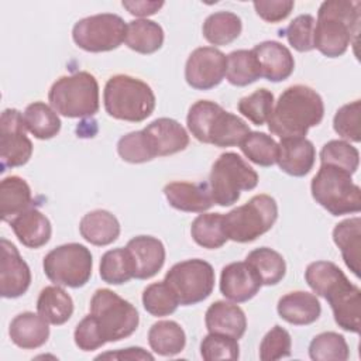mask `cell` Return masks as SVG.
Instances as JSON below:
<instances>
[{"label": "cell", "mask_w": 361, "mask_h": 361, "mask_svg": "<svg viewBox=\"0 0 361 361\" xmlns=\"http://www.w3.org/2000/svg\"><path fill=\"white\" fill-rule=\"evenodd\" d=\"M361 3L326 0L320 4L314 27V48L327 58H338L355 44L360 31Z\"/></svg>", "instance_id": "3957f363"}, {"label": "cell", "mask_w": 361, "mask_h": 361, "mask_svg": "<svg viewBox=\"0 0 361 361\" xmlns=\"http://www.w3.org/2000/svg\"><path fill=\"white\" fill-rule=\"evenodd\" d=\"M261 68V76L269 82L288 79L295 69V59L289 48L278 41H264L252 48Z\"/></svg>", "instance_id": "44dd1931"}, {"label": "cell", "mask_w": 361, "mask_h": 361, "mask_svg": "<svg viewBox=\"0 0 361 361\" xmlns=\"http://www.w3.org/2000/svg\"><path fill=\"white\" fill-rule=\"evenodd\" d=\"M333 241L340 248L347 268L358 278L361 269V219L351 217L336 224Z\"/></svg>", "instance_id": "83f0119b"}, {"label": "cell", "mask_w": 361, "mask_h": 361, "mask_svg": "<svg viewBox=\"0 0 361 361\" xmlns=\"http://www.w3.org/2000/svg\"><path fill=\"white\" fill-rule=\"evenodd\" d=\"M190 235L193 241L207 250L223 247L228 237L224 230L221 213H202L190 226Z\"/></svg>", "instance_id": "d590c367"}, {"label": "cell", "mask_w": 361, "mask_h": 361, "mask_svg": "<svg viewBox=\"0 0 361 361\" xmlns=\"http://www.w3.org/2000/svg\"><path fill=\"white\" fill-rule=\"evenodd\" d=\"M278 219L276 200L265 193L252 196L247 203L223 214L228 240L251 243L269 231Z\"/></svg>", "instance_id": "ba28073f"}, {"label": "cell", "mask_w": 361, "mask_h": 361, "mask_svg": "<svg viewBox=\"0 0 361 361\" xmlns=\"http://www.w3.org/2000/svg\"><path fill=\"white\" fill-rule=\"evenodd\" d=\"M312 196L333 216L358 213L361 189L353 182L351 173L331 165H320L310 182Z\"/></svg>", "instance_id": "52a82bcc"}, {"label": "cell", "mask_w": 361, "mask_h": 361, "mask_svg": "<svg viewBox=\"0 0 361 361\" xmlns=\"http://www.w3.org/2000/svg\"><path fill=\"white\" fill-rule=\"evenodd\" d=\"M227 56L214 47H200L192 51L185 65L186 83L196 90H209L221 83L226 76Z\"/></svg>", "instance_id": "9a60e30c"}, {"label": "cell", "mask_w": 361, "mask_h": 361, "mask_svg": "<svg viewBox=\"0 0 361 361\" xmlns=\"http://www.w3.org/2000/svg\"><path fill=\"white\" fill-rule=\"evenodd\" d=\"M10 226L18 241L27 248H41L52 234L49 219L37 207H30L11 219Z\"/></svg>", "instance_id": "d4e9b609"}, {"label": "cell", "mask_w": 361, "mask_h": 361, "mask_svg": "<svg viewBox=\"0 0 361 361\" xmlns=\"http://www.w3.org/2000/svg\"><path fill=\"white\" fill-rule=\"evenodd\" d=\"M164 195L173 209L188 213H204L214 204L206 182H169Z\"/></svg>", "instance_id": "ffe728a7"}, {"label": "cell", "mask_w": 361, "mask_h": 361, "mask_svg": "<svg viewBox=\"0 0 361 361\" xmlns=\"http://www.w3.org/2000/svg\"><path fill=\"white\" fill-rule=\"evenodd\" d=\"M155 151L157 157H166L186 149L189 145V134L185 127L168 117H159L151 121L145 128H142Z\"/></svg>", "instance_id": "7402d4cb"}, {"label": "cell", "mask_w": 361, "mask_h": 361, "mask_svg": "<svg viewBox=\"0 0 361 361\" xmlns=\"http://www.w3.org/2000/svg\"><path fill=\"white\" fill-rule=\"evenodd\" d=\"M32 193L30 185L20 176L11 175L0 183V216L3 221H10L24 210L30 209Z\"/></svg>", "instance_id": "f1b7e54d"}, {"label": "cell", "mask_w": 361, "mask_h": 361, "mask_svg": "<svg viewBox=\"0 0 361 361\" xmlns=\"http://www.w3.org/2000/svg\"><path fill=\"white\" fill-rule=\"evenodd\" d=\"M309 357L313 361H345L350 357V350L344 336L336 331H324L310 341Z\"/></svg>", "instance_id": "f35d334b"}, {"label": "cell", "mask_w": 361, "mask_h": 361, "mask_svg": "<svg viewBox=\"0 0 361 361\" xmlns=\"http://www.w3.org/2000/svg\"><path fill=\"white\" fill-rule=\"evenodd\" d=\"M240 148L251 162L259 166H271L276 164L278 142L265 133L250 131L241 141Z\"/></svg>", "instance_id": "ab89813d"}, {"label": "cell", "mask_w": 361, "mask_h": 361, "mask_svg": "<svg viewBox=\"0 0 361 361\" xmlns=\"http://www.w3.org/2000/svg\"><path fill=\"white\" fill-rule=\"evenodd\" d=\"M73 338L75 344L82 351H93L107 343L96 317L90 313L78 323L73 333Z\"/></svg>", "instance_id": "681fc988"}, {"label": "cell", "mask_w": 361, "mask_h": 361, "mask_svg": "<svg viewBox=\"0 0 361 361\" xmlns=\"http://www.w3.org/2000/svg\"><path fill=\"white\" fill-rule=\"evenodd\" d=\"M49 323L34 312L18 313L10 323L8 336L23 350H35L49 338Z\"/></svg>", "instance_id": "484cf974"}, {"label": "cell", "mask_w": 361, "mask_h": 361, "mask_svg": "<svg viewBox=\"0 0 361 361\" xmlns=\"http://www.w3.org/2000/svg\"><path fill=\"white\" fill-rule=\"evenodd\" d=\"M320 165H331L355 173L360 165V152L348 141L331 140L320 151Z\"/></svg>", "instance_id": "60d3db41"}, {"label": "cell", "mask_w": 361, "mask_h": 361, "mask_svg": "<svg viewBox=\"0 0 361 361\" xmlns=\"http://www.w3.org/2000/svg\"><path fill=\"white\" fill-rule=\"evenodd\" d=\"M120 158L130 164H144L157 158L151 141L144 130L131 131L123 135L117 142Z\"/></svg>", "instance_id": "7bdbcfd3"}, {"label": "cell", "mask_w": 361, "mask_h": 361, "mask_svg": "<svg viewBox=\"0 0 361 361\" xmlns=\"http://www.w3.org/2000/svg\"><path fill=\"white\" fill-rule=\"evenodd\" d=\"M360 111H361L360 100L347 103L336 111L333 118V128L341 138L353 142L361 141Z\"/></svg>", "instance_id": "7dc6e473"}, {"label": "cell", "mask_w": 361, "mask_h": 361, "mask_svg": "<svg viewBox=\"0 0 361 361\" xmlns=\"http://www.w3.org/2000/svg\"><path fill=\"white\" fill-rule=\"evenodd\" d=\"M42 268L47 278L55 285L80 288L92 276V252L79 243L62 244L44 257Z\"/></svg>", "instance_id": "8fae6325"}, {"label": "cell", "mask_w": 361, "mask_h": 361, "mask_svg": "<svg viewBox=\"0 0 361 361\" xmlns=\"http://www.w3.org/2000/svg\"><path fill=\"white\" fill-rule=\"evenodd\" d=\"M48 100L51 107L63 117H92L99 111V83L86 71L65 75L52 83Z\"/></svg>", "instance_id": "8992f818"}, {"label": "cell", "mask_w": 361, "mask_h": 361, "mask_svg": "<svg viewBox=\"0 0 361 361\" xmlns=\"http://www.w3.org/2000/svg\"><path fill=\"white\" fill-rule=\"evenodd\" d=\"M79 233L87 243L97 247H104L118 238L120 223L109 210L96 209L86 213L80 219Z\"/></svg>", "instance_id": "4316f807"}, {"label": "cell", "mask_w": 361, "mask_h": 361, "mask_svg": "<svg viewBox=\"0 0 361 361\" xmlns=\"http://www.w3.org/2000/svg\"><path fill=\"white\" fill-rule=\"evenodd\" d=\"M100 278L109 285H121L134 278L133 262L127 248H113L103 254Z\"/></svg>", "instance_id": "74e56055"}, {"label": "cell", "mask_w": 361, "mask_h": 361, "mask_svg": "<svg viewBox=\"0 0 361 361\" xmlns=\"http://www.w3.org/2000/svg\"><path fill=\"white\" fill-rule=\"evenodd\" d=\"M254 8L257 14L267 23H279L285 20L295 7L292 0H268V1H254Z\"/></svg>", "instance_id": "f907efd6"}, {"label": "cell", "mask_w": 361, "mask_h": 361, "mask_svg": "<svg viewBox=\"0 0 361 361\" xmlns=\"http://www.w3.org/2000/svg\"><path fill=\"white\" fill-rule=\"evenodd\" d=\"M316 161V149L306 137L281 138L278 144L276 164L285 173L290 176L307 175Z\"/></svg>", "instance_id": "d6986e66"}, {"label": "cell", "mask_w": 361, "mask_h": 361, "mask_svg": "<svg viewBox=\"0 0 361 361\" xmlns=\"http://www.w3.org/2000/svg\"><path fill=\"white\" fill-rule=\"evenodd\" d=\"M162 27L148 18H138L127 23L124 44L138 54H154L164 44Z\"/></svg>", "instance_id": "4dcf8cb0"}, {"label": "cell", "mask_w": 361, "mask_h": 361, "mask_svg": "<svg viewBox=\"0 0 361 361\" xmlns=\"http://www.w3.org/2000/svg\"><path fill=\"white\" fill-rule=\"evenodd\" d=\"M32 155V142L27 137L23 114L17 109H6L0 117L1 172L6 168L25 165Z\"/></svg>", "instance_id": "5bb4252c"}, {"label": "cell", "mask_w": 361, "mask_h": 361, "mask_svg": "<svg viewBox=\"0 0 361 361\" xmlns=\"http://www.w3.org/2000/svg\"><path fill=\"white\" fill-rule=\"evenodd\" d=\"M274 94L271 90L261 87L248 96L240 99L237 109L255 126H262L268 121L274 109Z\"/></svg>", "instance_id": "ee69618b"}, {"label": "cell", "mask_w": 361, "mask_h": 361, "mask_svg": "<svg viewBox=\"0 0 361 361\" xmlns=\"http://www.w3.org/2000/svg\"><path fill=\"white\" fill-rule=\"evenodd\" d=\"M90 314L96 317L107 343L131 336L140 323L135 306L106 288L97 289L93 293Z\"/></svg>", "instance_id": "30bf717a"}, {"label": "cell", "mask_w": 361, "mask_h": 361, "mask_svg": "<svg viewBox=\"0 0 361 361\" xmlns=\"http://www.w3.org/2000/svg\"><path fill=\"white\" fill-rule=\"evenodd\" d=\"M165 3L164 1H147V0H141V1H123L121 6L133 16L135 17H148V16H152L155 14Z\"/></svg>", "instance_id": "f5cc1de1"}, {"label": "cell", "mask_w": 361, "mask_h": 361, "mask_svg": "<svg viewBox=\"0 0 361 361\" xmlns=\"http://www.w3.org/2000/svg\"><path fill=\"white\" fill-rule=\"evenodd\" d=\"M261 286L262 282L258 274L247 261L231 262L221 269L220 292L226 299L234 303L252 299Z\"/></svg>", "instance_id": "e0dca14e"}, {"label": "cell", "mask_w": 361, "mask_h": 361, "mask_svg": "<svg viewBox=\"0 0 361 361\" xmlns=\"http://www.w3.org/2000/svg\"><path fill=\"white\" fill-rule=\"evenodd\" d=\"M241 18L231 11H216L210 14L202 27L203 37L212 45H227L241 34Z\"/></svg>", "instance_id": "d6a6232c"}, {"label": "cell", "mask_w": 361, "mask_h": 361, "mask_svg": "<svg viewBox=\"0 0 361 361\" xmlns=\"http://www.w3.org/2000/svg\"><path fill=\"white\" fill-rule=\"evenodd\" d=\"M276 310L285 322L295 326H307L320 317L322 306L314 293L295 290L279 298Z\"/></svg>", "instance_id": "cb8c5ba5"}, {"label": "cell", "mask_w": 361, "mask_h": 361, "mask_svg": "<svg viewBox=\"0 0 361 361\" xmlns=\"http://www.w3.org/2000/svg\"><path fill=\"white\" fill-rule=\"evenodd\" d=\"M135 279H149L157 275L165 262V247L152 235L133 237L126 245Z\"/></svg>", "instance_id": "ac0fdd59"}, {"label": "cell", "mask_w": 361, "mask_h": 361, "mask_svg": "<svg viewBox=\"0 0 361 361\" xmlns=\"http://www.w3.org/2000/svg\"><path fill=\"white\" fill-rule=\"evenodd\" d=\"M186 124L197 141L220 148L240 145L251 131L241 117L210 100L193 103L189 107Z\"/></svg>", "instance_id": "277c9868"}, {"label": "cell", "mask_w": 361, "mask_h": 361, "mask_svg": "<svg viewBox=\"0 0 361 361\" xmlns=\"http://www.w3.org/2000/svg\"><path fill=\"white\" fill-rule=\"evenodd\" d=\"M204 323L209 333L224 334L237 340L247 330V317L243 309L226 300H217L207 307Z\"/></svg>", "instance_id": "603a6c76"}, {"label": "cell", "mask_w": 361, "mask_h": 361, "mask_svg": "<svg viewBox=\"0 0 361 361\" xmlns=\"http://www.w3.org/2000/svg\"><path fill=\"white\" fill-rule=\"evenodd\" d=\"M37 312L49 324L61 326L72 317L73 300L59 285H49L41 289L38 295Z\"/></svg>", "instance_id": "f546056e"}, {"label": "cell", "mask_w": 361, "mask_h": 361, "mask_svg": "<svg viewBox=\"0 0 361 361\" xmlns=\"http://www.w3.org/2000/svg\"><path fill=\"white\" fill-rule=\"evenodd\" d=\"M214 269L200 258H192L175 264L164 281L176 295L179 305L190 306L207 299L214 288Z\"/></svg>", "instance_id": "7c38bea8"}, {"label": "cell", "mask_w": 361, "mask_h": 361, "mask_svg": "<svg viewBox=\"0 0 361 361\" xmlns=\"http://www.w3.org/2000/svg\"><path fill=\"white\" fill-rule=\"evenodd\" d=\"M148 344L155 354L172 357L183 351L186 334L179 323L173 320H159L149 327Z\"/></svg>", "instance_id": "1f68e13d"}, {"label": "cell", "mask_w": 361, "mask_h": 361, "mask_svg": "<svg viewBox=\"0 0 361 361\" xmlns=\"http://www.w3.org/2000/svg\"><path fill=\"white\" fill-rule=\"evenodd\" d=\"M258 185V173L238 154L224 152L213 164L209 189L214 204H234L243 190H252Z\"/></svg>", "instance_id": "9c48e42d"}, {"label": "cell", "mask_w": 361, "mask_h": 361, "mask_svg": "<svg viewBox=\"0 0 361 361\" xmlns=\"http://www.w3.org/2000/svg\"><path fill=\"white\" fill-rule=\"evenodd\" d=\"M142 306L149 314L162 317L172 314L178 309L179 300L173 290L166 285V282L161 281L154 282L144 289Z\"/></svg>", "instance_id": "b9f144b4"}, {"label": "cell", "mask_w": 361, "mask_h": 361, "mask_svg": "<svg viewBox=\"0 0 361 361\" xmlns=\"http://www.w3.org/2000/svg\"><path fill=\"white\" fill-rule=\"evenodd\" d=\"M323 116L322 96L309 86L293 85L281 93L267 123L269 131L281 138L305 137L322 123Z\"/></svg>", "instance_id": "7a4b0ae2"}, {"label": "cell", "mask_w": 361, "mask_h": 361, "mask_svg": "<svg viewBox=\"0 0 361 361\" xmlns=\"http://www.w3.org/2000/svg\"><path fill=\"white\" fill-rule=\"evenodd\" d=\"M96 360H154V355L145 351L141 347H128L123 350H116V351H107L103 354H99Z\"/></svg>", "instance_id": "816d5d0a"}, {"label": "cell", "mask_w": 361, "mask_h": 361, "mask_svg": "<svg viewBox=\"0 0 361 361\" xmlns=\"http://www.w3.org/2000/svg\"><path fill=\"white\" fill-rule=\"evenodd\" d=\"M290 348H292L290 334L279 324H275L264 336L259 344V360L275 361V360L289 357Z\"/></svg>", "instance_id": "c3c4849f"}, {"label": "cell", "mask_w": 361, "mask_h": 361, "mask_svg": "<svg viewBox=\"0 0 361 361\" xmlns=\"http://www.w3.org/2000/svg\"><path fill=\"white\" fill-rule=\"evenodd\" d=\"M127 24L113 13L85 17L72 28L73 42L86 52H107L118 48L126 38Z\"/></svg>", "instance_id": "4fadbf2b"}, {"label": "cell", "mask_w": 361, "mask_h": 361, "mask_svg": "<svg viewBox=\"0 0 361 361\" xmlns=\"http://www.w3.org/2000/svg\"><path fill=\"white\" fill-rule=\"evenodd\" d=\"M314 27L316 20L310 14L295 17L285 30L288 42L299 52L314 49Z\"/></svg>", "instance_id": "bcb514c9"}, {"label": "cell", "mask_w": 361, "mask_h": 361, "mask_svg": "<svg viewBox=\"0 0 361 361\" xmlns=\"http://www.w3.org/2000/svg\"><path fill=\"white\" fill-rule=\"evenodd\" d=\"M106 113L123 121L140 123L148 118L155 109V94L149 85L130 75H114L103 92Z\"/></svg>", "instance_id": "5b68a950"}, {"label": "cell", "mask_w": 361, "mask_h": 361, "mask_svg": "<svg viewBox=\"0 0 361 361\" xmlns=\"http://www.w3.org/2000/svg\"><path fill=\"white\" fill-rule=\"evenodd\" d=\"M245 261L255 269L262 285L267 286L279 283L286 274V264L283 257L269 247H259L252 250L245 257Z\"/></svg>", "instance_id": "e575fe53"}, {"label": "cell", "mask_w": 361, "mask_h": 361, "mask_svg": "<svg viewBox=\"0 0 361 361\" xmlns=\"http://www.w3.org/2000/svg\"><path fill=\"white\" fill-rule=\"evenodd\" d=\"M305 279L310 289L324 298L336 323L345 331L360 333L361 290L351 283L344 272L331 261H314L307 265Z\"/></svg>", "instance_id": "6da1fadb"}, {"label": "cell", "mask_w": 361, "mask_h": 361, "mask_svg": "<svg viewBox=\"0 0 361 361\" xmlns=\"http://www.w3.org/2000/svg\"><path fill=\"white\" fill-rule=\"evenodd\" d=\"M27 130L38 140L54 138L61 131L58 113L44 102L28 104L23 113Z\"/></svg>", "instance_id": "836d02e7"}, {"label": "cell", "mask_w": 361, "mask_h": 361, "mask_svg": "<svg viewBox=\"0 0 361 361\" xmlns=\"http://www.w3.org/2000/svg\"><path fill=\"white\" fill-rule=\"evenodd\" d=\"M0 244V295L7 299L20 298L28 290L31 283L30 267L13 243L1 238Z\"/></svg>", "instance_id": "2e32d148"}, {"label": "cell", "mask_w": 361, "mask_h": 361, "mask_svg": "<svg viewBox=\"0 0 361 361\" xmlns=\"http://www.w3.org/2000/svg\"><path fill=\"white\" fill-rule=\"evenodd\" d=\"M261 68L252 49H237L227 55L226 79L233 86H247L258 80Z\"/></svg>", "instance_id": "8d00e7d4"}, {"label": "cell", "mask_w": 361, "mask_h": 361, "mask_svg": "<svg viewBox=\"0 0 361 361\" xmlns=\"http://www.w3.org/2000/svg\"><path fill=\"white\" fill-rule=\"evenodd\" d=\"M200 355L206 361L217 360H238V340L224 334L209 333L200 343Z\"/></svg>", "instance_id": "f6af8a7d"}]
</instances>
